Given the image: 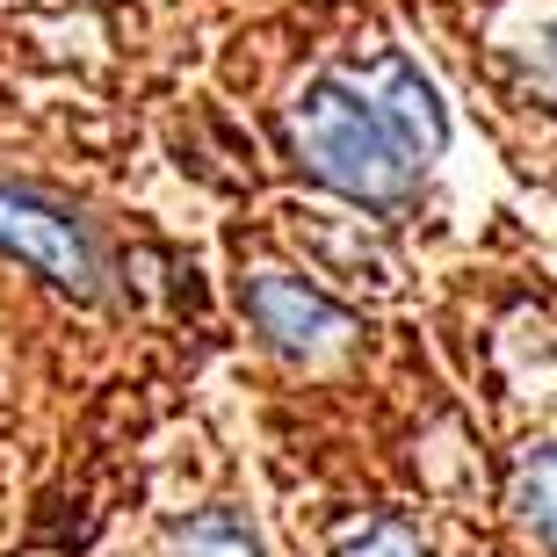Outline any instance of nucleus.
Returning a JSON list of instances; mask_svg holds the SVG:
<instances>
[{"label":"nucleus","mask_w":557,"mask_h":557,"mask_svg":"<svg viewBox=\"0 0 557 557\" xmlns=\"http://www.w3.org/2000/svg\"><path fill=\"white\" fill-rule=\"evenodd\" d=\"M283 138L289 160L305 166L311 182H326L333 196H348L362 210H392L413 196L420 160L398 145V131L376 116V102L348 73H319L289 95L283 109Z\"/></svg>","instance_id":"obj_1"},{"label":"nucleus","mask_w":557,"mask_h":557,"mask_svg":"<svg viewBox=\"0 0 557 557\" xmlns=\"http://www.w3.org/2000/svg\"><path fill=\"white\" fill-rule=\"evenodd\" d=\"M0 253L65 297H102V239L51 188H0Z\"/></svg>","instance_id":"obj_2"},{"label":"nucleus","mask_w":557,"mask_h":557,"mask_svg":"<svg viewBox=\"0 0 557 557\" xmlns=\"http://www.w3.org/2000/svg\"><path fill=\"white\" fill-rule=\"evenodd\" d=\"M247 311L253 326L269 333V348L297 355V362H311V355H326L348 341V311L333 305V297H319V289L305 283V275H283V269H261L247 275Z\"/></svg>","instance_id":"obj_3"},{"label":"nucleus","mask_w":557,"mask_h":557,"mask_svg":"<svg viewBox=\"0 0 557 557\" xmlns=\"http://www.w3.org/2000/svg\"><path fill=\"white\" fill-rule=\"evenodd\" d=\"M348 81L376 102V116L398 131V145H406L420 166L442 152V138H449V116H442V102H434V87L420 81V65H413V59H398V51H376L370 65H355Z\"/></svg>","instance_id":"obj_4"},{"label":"nucleus","mask_w":557,"mask_h":557,"mask_svg":"<svg viewBox=\"0 0 557 557\" xmlns=\"http://www.w3.org/2000/svg\"><path fill=\"white\" fill-rule=\"evenodd\" d=\"M515 521L529 529V536L543 543V550L557 557V442L536 456H521V471H515Z\"/></svg>","instance_id":"obj_5"},{"label":"nucleus","mask_w":557,"mask_h":557,"mask_svg":"<svg viewBox=\"0 0 557 557\" xmlns=\"http://www.w3.org/2000/svg\"><path fill=\"white\" fill-rule=\"evenodd\" d=\"M166 557H261V536H253L239 515L210 507V515H188L174 536H166Z\"/></svg>","instance_id":"obj_6"},{"label":"nucleus","mask_w":557,"mask_h":557,"mask_svg":"<svg viewBox=\"0 0 557 557\" xmlns=\"http://www.w3.org/2000/svg\"><path fill=\"white\" fill-rule=\"evenodd\" d=\"M333 557H428V543L392 515H370V521H348L333 536Z\"/></svg>","instance_id":"obj_7"}]
</instances>
